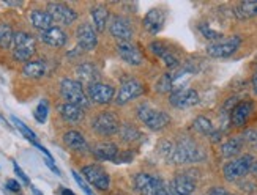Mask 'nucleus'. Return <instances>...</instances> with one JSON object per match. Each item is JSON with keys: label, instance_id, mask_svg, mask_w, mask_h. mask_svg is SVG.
I'll return each instance as SVG.
<instances>
[{"label": "nucleus", "instance_id": "47", "mask_svg": "<svg viewBox=\"0 0 257 195\" xmlns=\"http://www.w3.org/2000/svg\"><path fill=\"white\" fill-rule=\"evenodd\" d=\"M30 189H32V192H33V195H44V193H43L41 190H38V189H37L35 186H30Z\"/></svg>", "mask_w": 257, "mask_h": 195}, {"label": "nucleus", "instance_id": "3", "mask_svg": "<svg viewBox=\"0 0 257 195\" xmlns=\"http://www.w3.org/2000/svg\"><path fill=\"white\" fill-rule=\"evenodd\" d=\"M11 51H13V59L21 63H29L30 59L37 52L35 38L30 33L18 32L15 33L13 44H11Z\"/></svg>", "mask_w": 257, "mask_h": 195}, {"label": "nucleus", "instance_id": "46", "mask_svg": "<svg viewBox=\"0 0 257 195\" xmlns=\"http://www.w3.org/2000/svg\"><path fill=\"white\" fill-rule=\"evenodd\" d=\"M252 88H254L255 95H257V73H255V74H254V77H252Z\"/></svg>", "mask_w": 257, "mask_h": 195}, {"label": "nucleus", "instance_id": "1", "mask_svg": "<svg viewBox=\"0 0 257 195\" xmlns=\"http://www.w3.org/2000/svg\"><path fill=\"white\" fill-rule=\"evenodd\" d=\"M158 151L166 160L178 165L200 162L205 159L204 150L189 137H180L177 142L163 140L158 145Z\"/></svg>", "mask_w": 257, "mask_h": 195}, {"label": "nucleus", "instance_id": "13", "mask_svg": "<svg viewBox=\"0 0 257 195\" xmlns=\"http://www.w3.org/2000/svg\"><path fill=\"white\" fill-rule=\"evenodd\" d=\"M48 11L52 16L54 22H57L60 26H71L73 22L77 19V13L70 8L68 5L60 4V2H51L48 4Z\"/></svg>", "mask_w": 257, "mask_h": 195}, {"label": "nucleus", "instance_id": "35", "mask_svg": "<svg viewBox=\"0 0 257 195\" xmlns=\"http://www.w3.org/2000/svg\"><path fill=\"white\" fill-rule=\"evenodd\" d=\"M156 91H160V93H172L174 91V80L171 79V74H163L158 82H156Z\"/></svg>", "mask_w": 257, "mask_h": 195}, {"label": "nucleus", "instance_id": "45", "mask_svg": "<svg viewBox=\"0 0 257 195\" xmlns=\"http://www.w3.org/2000/svg\"><path fill=\"white\" fill-rule=\"evenodd\" d=\"M60 195H76L71 189H66V187H63L62 190H60Z\"/></svg>", "mask_w": 257, "mask_h": 195}, {"label": "nucleus", "instance_id": "12", "mask_svg": "<svg viewBox=\"0 0 257 195\" xmlns=\"http://www.w3.org/2000/svg\"><path fill=\"white\" fill-rule=\"evenodd\" d=\"M199 93L193 88H175L169 95V102L177 109H188L199 104Z\"/></svg>", "mask_w": 257, "mask_h": 195}, {"label": "nucleus", "instance_id": "30", "mask_svg": "<svg viewBox=\"0 0 257 195\" xmlns=\"http://www.w3.org/2000/svg\"><path fill=\"white\" fill-rule=\"evenodd\" d=\"M118 134H120V139L123 140V142H126V143H134L136 140H139L141 139V132L134 128L133 124H123V126H120V131H118Z\"/></svg>", "mask_w": 257, "mask_h": 195}, {"label": "nucleus", "instance_id": "17", "mask_svg": "<svg viewBox=\"0 0 257 195\" xmlns=\"http://www.w3.org/2000/svg\"><path fill=\"white\" fill-rule=\"evenodd\" d=\"M117 54L121 60L131 66H139L144 62V57L141 51L131 43H118L117 44Z\"/></svg>", "mask_w": 257, "mask_h": 195}, {"label": "nucleus", "instance_id": "25", "mask_svg": "<svg viewBox=\"0 0 257 195\" xmlns=\"http://www.w3.org/2000/svg\"><path fill=\"white\" fill-rule=\"evenodd\" d=\"M63 142L65 145L73 151H79V153H85L88 150V145L85 137L79 132V131H68L63 135Z\"/></svg>", "mask_w": 257, "mask_h": 195}, {"label": "nucleus", "instance_id": "19", "mask_svg": "<svg viewBox=\"0 0 257 195\" xmlns=\"http://www.w3.org/2000/svg\"><path fill=\"white\" fill-rule=\"evenodd\" d=\"M150 51L156 55V57H160V59L164 62V65L167 68H172V70H177L178 65H180V62H178L177 59V55L169 49V48H166V46L160 41H153L150 43Z\"/></svg>", "mask_w": 257, "mask_h": 195}, {"label": "nucleus", "instance_id": "16", "mask_svg": "<svg viewBox=\"0 0 257 195\" xmlns=\"http://www.w3.org/2000/svg\"><path fill=\"white\" fill-rule=\"evenodd\" d=\"M254 112L252 101H241L230 112V123L233 128H244Z\"/></svg>", "mask_w": 257, "mask_h": 195}, {"label": "nucleus", "instance_id": "11", "mask_svg": "<svg viewBox=\"0 0 257 195\" xmlns=\"http://www.w3.org/2000/svg\"><path fill=\"white\" fill-rule=\"evenodd\" d=\"M87 96L95 104H101L106 106L109 102L114 101L115 96V88L109 84H103V82H96L87 87Z\"/></svg>", "mask_w": 257, "mask_h": 195}, {"label": "nucleus", "instance_id": "39", "mask_svg": "<svg viewBox=\"0 0 257 195\" xmlns=\"http://www.w3.org/2000/svg\"><path fill=\"white\" fill-rule=\"evenodd\" d=\"M133 157H134V153L130 151V150H123L121 153L118 151V156L115 159V164H128V162H131V160H133Z\"/></svg>", "mask_w": 257, "mask_h": 195}, {"label": "nucleus", "instance_id": "15", "mask_svg": "<svg viewBox=\"0 0 257 195\" xmlns=\"http://www.w3.org/2000/svg\"><path fill=\"white\" fill-rule=\"evenodd\" d=\"M134 186L141 195H155L163 187V181L149 173H139L134 178Z\"/></svg>", "mask_w": 257, "mask_h": 195}, {"label": "nucleus", "instance_id": "20", "mask_svg": "<svg viewBox=\"0 0 257 195\" xmlns=\"http://www.w3.org/2000/svg\"><path fill=\"white\" fill-rule=\"evenodd\" d=\"M166 22V15L164 11L160 10V8H153L150 10L147 15L144 18V27L147 29L152 35H156V33H160V30L163 29Z\"/></svg>", "mask_w": 257, "mask_h": 195}, {"label": "nucleus", "instance_id": "4", "mask_svg": "<svg viewBox=\"0 0 257 195\" xmlns=\"http://www.w3.org/2000/svg\"><path fill=\"white\" fill-rule=\"evenodd\" d=\"M138 118L152 131H163L171 123V117L163 110H156L149 104L138 107Z\"/></svg>", "mask_w": 257, "mask_h": 195}, {"label": "nucleus", "instance_id": "28", "mask_svg": "<svg viewBox=\"0 0 257 195\" xmlns=\"http://www.w3.org/2000/svg\"><path fill=\"white\" fill-rule=\"evenodd\" d=\"M92 19H93V27L96 32H104L106 26H107V21H109V11L106 7L103 5H98V7H93L92 11Z\"/></svg>", "mask_w": 257, "mask_h": 195}, {"label": "nucleus", "instance_id": "6", "mask_svg": "<svg viewBox=\"0 0 257 195\" xmlns=\"http://www.w3.org/2000/svg\"><path fill=\"white\" fill-rule=\"evenodd\" d=\"M252 165H254V157L251 154H243L227 162L224 168H222V175H224L227 181H237L244 175H248Z\"/></svg>", "mask_w": 257, "mask_h": 195}, {"label": "nucleus", "instance_id": "26", "mask_svg": "<svg viewBox=\"0 0 257 195\" xmlns=\"http://www.w3.org/2000/svg\"><path fill=\"white\" fill-rule=\"evenodd\" d=\"M77 79H79L81 84H87V85H92L98 82V71L96 68L92 63H82L77 66L76 70Z\"/></svg>", "mask_w": 257, "mask_h": 195}, {"label": "nucleus", "instance_id": "5", "mask_svg": "<svg viewBox=\"0 0 257 195\" xmlns=\"http://www.w3.org/2000/svg\"><path fill=\"white\" fill-rule=\"evenodd\" d=\"M120 120L114 112L110 110H103L92 121V128L96 134L103 137H110L120 131Z\"/></svg>", "mask_w": 257, "mask_h": 195}, {"label": "nucleus", "instance_id": "22", "mask_svg": "<svg viewBox=\"0 0 257 195\" xmlns=\"http://www.w3.org/2000/svg\"><path fill=\"white\" fill-rule=\"evenodd\" d=\"M30 22L32 26L40 32L49 30L54 27V19L48 10H32L30 11Z\"/></svg>", "mask_w": 257, "mask_h": 195}, {"label": "nucleus", "instance_id": "32", "mask_svg": "<svg viewBox=\"0 0 257 195\" xmlns=\"http://www.w3.org/2000/svg\"><path fill=\"white\" fill-rule=\"evenodd\" d=\"M13 38H15V32L11 30V27L8 24H0V46L5 49L11 48Z\"/></svg>", "mask_w": 257, "mask_h": 195}, {"label": "nucleus", "instance_id": "33", "mask_svg": "<svg viewBox=\"0 0 257 195\" xmlns=\"http://www.w3.org/2000/svg\"><path fill=\"white\" fill-rule=\"evenodd\" d=\"M237 15L240 18L257 16V2L255 0H251V2H241L237 8Z\"/></svg>", "mask_w": 257, "mask_h": 195}, {"label": "nucleus", "instance_id": "44", "mask_svg": "<svg viewBox=\"0 0 257 195\" xmlns=\"http://www.w3.org/2000/svg\"><path fill=\"white\" fill-rule=\"evenodd\" d=\"M155 195H171V192L167 190V187H164V186H163V187H161V189H160L158 192H156Z\"/></svg>", "mask_w": 257, "mask_h": 195}, {"label": "nucleus", "instance_id": "7", "mask_svg": "<svg viewBox=\"0 0 257 195\" xmlns=\"http://www.w3.org/2000/svg\"><path fill=\"white\" fill-rule=\"evenodd\" d=\"M241 44V38L238 35L229 37L226 40H221L218 43L210 44L207 48V54L213 59H227L232 54H235Z\"/></svg>", "mask_w": 257, "mask_h": 195}, {"label": "nucleus", "instance_id": "36", "mask_svg": "<svg viewBox=\"0 0 257 195\" xmlns=\"http://www.w3.org/2000/svg\"><path fill=\"white\" fill-rule=\"evenodd\" d=\"M48 113H49V104L46 99H41L40 104L37 106L35 112H33V118H35L40 124L46 123L48 120Z\"/></svg>", "mask_w": 257, "mask_h": 195}, {"label": "nucleus", "instance_id": "23", "mask_svg": "<svg viewBox=\"0 0 257 195\" xmlns=\"http://www.w3.org/2000/svg\"><path fill=\"white\" fill-rule=\"evenodd\" d=\"M92 153L99 160H112V162H115L118 156V148L112 142H101L92 148Z\"/></svg>", "mask_w": 257, "mask_h": 195}, {"label": "nucleus", "instance_id": "18", "mask_svg": "<svg viewBox=\"0 0 257 195\" xmlns=\"http://www.w3.org/2000/svg\"><path fill=\"white\" fill-rule=\"evenodd\" d=\"M40 40L44 44L52 46V48H63V46L66 44V41H68V35H66L63 29L52 27L49 30L40 32Z\"/></svg>", "mask_w": 257, "mask_h": 195}, {"label": "nucleus", "instance_id": "34", "mask_svg": "<svg viewBox=\"0 0 257 195\" xmlns=\"http://www.w3.org/2000/svg\"><path fill=\"white\" fill-rule=\"evenodd\" d=\"M11 121L15 123V126L21 131V134L24 135L29 142H32V143H38V140H37V134L33 132L26 123H22V121H21L19 118H16V117H11Z\"/></svg>", "mask_w": 257, "mask_h": 195}, {"label": "nucleus", "instance_id": "37", "mask_svg": "<svg viewBox=\"0 0 257 195\" xmlns=\"http://www.w3.org/2000/svg\"><path fill=\"white\" fill-rule=\"evenodd\" d=\"M199 29H200V33H202V35H204L207 40H211V41H215V43H218V41L222 40V33L215 32L213 29H210L207 24H202Z\"/></svg>", "mask_w": 257, "mask_h": 195}, {"label": "nucleus", "instance_id": "21", "mask_svg": "<svg viewBox=\"0 0 257 195\" xmlns=\"http://www.w3.org/2000/svg\"><path fill=\"white\" fill-rule=\"evenodd\" d=\"M196 189V181L189 175H177L171 182V190L175 195H191Z\"/></svg>", "mask_w": 257, "mask_h": 195}, {"label": "nucleus", "instance_id": "42", "mask_svg": "<svg viewBox=\"0 0 257 195\" xmlns=\"http://www.w3.org/2000/svg\"><path fill=\"white\" fill-rule=\"evenodd\" d=\"M44 162H46V165H48V167H49V168L54 171L55 175H62V173H60V170H59V167L54 164V159H51V157H46V159H44Z\"/></svg>", "mask_w": 257, "mask_h": 195}, {"label": "nucleus", "instance_id": "14", "mask_svg": "<svg viewBox=\"0 0 257 195\" xmlns=\"http://www.w3.org/2000/svg\"><path fill=\"white\" fill-rule=\"evenodd\" d=\"M76 40L77 46H79L81 51H93L98 44V37H96V30L92 24L84 22L76 30Z\"/></svg>", "mask_w": 257, "mask_h": 195}, {"label": "nucleus", "instance_id": "24", "mask_svg": "<svg viewBox=\"0 0 257 195\" xmlns=\"http://www.w3.org/2000/svg\"><path fill=\"white\" fill-rule=\"evenodd\" d=\"M59 113L63 121L66 123H79L82 121L84 118V109L79 107V106H74V104H70V102H63V104L59 106Z\"/></svg>", "mask_w": 257, "mask_h": 195}, {"label": "nucleus", "instance_id": "31", "mask_svg": "<svg viewBox=\"0 0 257 195\" xmlns=\"http://www.w3.org/2000/svg\"><path fill=\"white\" fill-rule=\"evenodd\" d=\"M193 128L199 132V134H204V135H211L215 132V126L211 123L207 117H197L193 121Z\"/></svg>", "mask_w": 257, "mask_h": 195}, {"label": "nucleus", "instance_id": "41", "mask_svg": "<svg viewBox=\"0 0 257 195\" xmlns=\"http://www.w3.org/2000/svg\"><path fill=\"white\" fill-rule=\"evenodd\" d=\"M5 189H7L8 192H15V193H18V192H21V182L16 181V179H8V181H7V184H5Z\"/></svg>", "mask_w": 257, "mask_h": 195}, {"label": "nucleus", "instance_id": "8", "mask_svg": "<svg viewBox=\"0 0 257 195\" xmlns=\"http://www.w3.org/2000/svg\"><path fill=\"white\" fill-rule=\"evenodd\" d=\"M145 91V87L141 80L138 79H130V80H125L123 84H121L120 90H118V95L115 98V104L117 106H125L128 102L134 101L136 98L142 96Z\"/></svg>", "mask_w": 257, "mask_h": 195}, {"label": "nucleus", "instance_id": "43", "mask_svg": "<svg viewBox=\"0 0 257 195\" xmlns=\"http://www.w3.org/2000/svg\"><path fill=\"white\" fill-rule=\"evenodd\" d=\"M208 195H235V193H232V192L222 189V187H213L208 192Z\"/></svg>", "mask_w": 257, "mask_h": 195}, {"label": "nucleus", "instance_id": "27", "mask_svg": "<svg viewBox=\"0 0 257 195\" xmlns=\"http://www.w3.org/2000/svg\"><path fill=\"white\" fill-rule=\"evenodd\" d=\"M48 73V66L43 60H30L22 68V74L29 79H41Z\"/></svg>", "mask_w": 257, "mask_h": 195}, {"label": "nucleus", "instance_id": "9", "mask_svg": "<svg viewBox=\"0 0 257 195\" xmlns=\"http://www.w3.org/2000/svg\"><path fill=\"white\" fill-rule=\"evenodd\" d=\"M82 175L84 178L90 182V184L99 190H107L110 186V178L107 175V171L96 164H90V165H84L82 167Z\"/></svg>", "mask_w": 257, "mask_h": 195}, {"label": "nucleus", "instance_id": "38", "mask_svg": "<svg viewBox=\"0 0 257 195\" xmlns=\"http://www.w3.org/2000/svg\"><path fill=\"white\" fill-rule=\"evenodd\" d=\"M71 175H73L74 181L77 182V184H79V187L84 190V193H85V195H95V192L92 190V187L87 184V182L84 181V178H82L79 173H77V171H74V170H73V171H71Z\"/></svg>", "mask_w": 257, "mask_h": 195}, {"label": "nucleus", "instance_id": "29", "mask_svg": "<svg viewBox=\"0 0 257 195\" xmlns=\"http://www.w3.org/2000/svg\"><path fill=\"white\" fill-rule=\"evenodd\" d=\"M243 137H232V139H229L227 142H224L221 145V156L222 157H233L240 154L241 148H243Z\"/></svg>", "mask_w": 257, "mask_h": 195}, {"label": "nucleus", "instance_id": "2", "mask_svg": "<svg viewBox=\"0 0 257 195\" xmlns=\"http://www.w3.org/2000/svg\"><path fill=\"white\" fill-rule=\"evenodd\" d=\"M60 95L65 99V102H70V104L79 106L82 109L90 106V99H88L79 80L68 79V77L62 79L60 80Z\"/></svg>", "mask_w": 257, "mask_h": 195}, {"label": "nucleus", "instance_id": "10", "mask_svg": "<svg viewBox=\"0 0 257 195\" xmlns=\"http://www.w3.org/2000/svg\"><path fill=\"white\" fill-rule=\"evenodd\" d=\"M109 32L118 43H130L133 38V27L130 19L125 16L115 15L109 19Z\"/></svg>", "mask_w": 257, "mask_h": 195}, {"label": "nucleus", "instance_id": "40", "mask_svg": "<svg viewBox=\"0 0 257 195\" xmlns=\"http://www.w3.org/2000/svg\"><path fill=\"white\" fill-rule=\"evenodd\" d=\"M13 168H15V173L18 175V178H19L22 182H24V184H27V186H29V184H30V179H29V176L24 173V170H22L16 162H13Z\"/></svg>", "mask_w": 257, "mask_h": 195}]
</instances>
